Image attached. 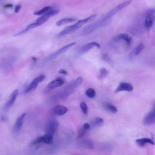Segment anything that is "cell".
Listing matches in <instances>:
<instances>
[{"label":"cell","mask_w":155,"mask_h":155,"mask_svg":"<svg viewBox=\"0 0 155 155\" xmlns=\"http://www.w3.org/2000/svg\"><path fill=\"white\" fill-rule=\"evenodd\" d=\"M83 81V78L81 76L78 77L74 82V87H76L79 86L81 84Z\"/></svg>","instance_id":"30"},{"label":"cell","mask_w":155,"mask_h":155,"mask_svg":"<svg viewBox=\"0 0 155 155\" xmlns=\"http://www.w3.org/2000/svg\"><path fill=\"white\" fill-rule=\"evenodd\" d=\"M76 44V42H73L68 44L62 47L55 52L50 54L45 59L43 62V64H45L60 55L66 52L71 47L75 45Z\"/></svg>","instance_id":"3"},{"label":"cell","mask_w":155,"mask_h":155,"mask_svg":"<svg viewBox=\"0 0 155 155\" xmlns=\"http://www.w3.org/2000/svg\"><path fill=\"white\" fill-rule=\"evenodd\" d=\"M83 127L86 130H88L91 128L90 125L88 123H85L83 125Z\"/></svg>","instance_id":"31"},{"label":"cell","mask_w":155,"mask_h":155,"mask_svg":"<svg viewBox=\"0 0 155 155\" xmlns=\"http://www.w3.org/2000/svg\"><path fill=\"white\" fill-rule=\"evenodd\" d=\"M96 16V14L92 15L85 18L79 20L72 25L67 26L57 35V38H60L73 32L84 24L93 20Z\"/></svg>","instance_id":"2"},{"label":"cell","mask_w":155,"mask_h":155,"mask_svg":"<svg viewBox=\"0 0 155 155\" xmlns=\"http://www.w3.org/2000/svg\"><path fill=\"white\" fill-rule=\"evenodd\" d=\"M108 74L107 70L105 68H101L99 70V74L98 76V79H102L105 78Z\"/></svg>","instance_id":"22"},{"label":"cell","mask_w":155,"mask_h":155,"mask_svg":"<svg viewBox=\"0 0 155 155\" xmlns=\"http://www.w3.org/2000/svg\"><path fill=\"white\" fill-rule=\"evenodd\" d=\"M53 9L54 8L50 6H46L40 10L35 12L34 14L37 15H43Z\"/></svg>","instance_id":"21"},{"label":"cell","mask_w":155,"mask_h":155,"mask_svg":"<svg viewBox=\"0 0 155 155\" xmlns=\"http://www.w3.org/2000/svg\"><path fill=\"white\" fill-rule=\"evenodd\" d=\"M21 8V6L19 4L16 5L15 7V11L16 13H18L20 11Z\"/></svg>","instance_id":"32"},{"label":"cell","mask_w":155,"mask_h":155,"mask_svg":"<svg viewBox=\"0 0 155 155\" xmlns=\"http://www.w3.org/2000/svg\"><path fill=\"white\" fill-rule=\"evenodd\" d=\"M18 94V90L17 89L14 90L11 94L4 106L3 110L4 111H7L10 108L15 102Z\"/></svg>","instance_id":"8"},{"label":"cell","mask_w":155,"mask_h":155,"mask_svg":"<svg viewBox=\"0 0 155 155\" xmlns=\"http://www.w3.org/2000/svg\"><path fill=\"white\" fill-rule=\"evenodd\" d=\"M45 77V75L43 74H41L35 77L25 89L24 93H27L34 91L38 84L44 80Z\"/></svg>","instance_id":"4"},{"label":"cell","mask_w":155,"mask_h":155,"mask_svg":"<svg viewBox=\"0 0 155 155\" xmlns=\"http://www.w3.org/2000/svg\"><path fill=\"white\" fill-rule=\"evenodd\" d=\"M16 59V58L14 56L10 57L5 59L2 64V69L6 70L10 68L15 61Z\"/></svg>","instance_id":"15"},{"label":"cell","mask_w":155,"mask_h":155,"mask_svg":"<svg viewBox=\"0 0 155 155\" xmlns=\"http://www.w3.org/2000/svg\"><path fill=\"white\" fill-rule=\"evenodd\" d=\"M68 111L66 107L62 105H57L54 107L53 109L54 113L56 115L61 116L65 114Z\"/></svg>","instance_id":"16"},{"label":"cell","mask_w":155,"mask_h":155,"mask_svg":"<svg viewBox=\"0 0 155 155\" xmlns=\"http://www.w3.org/2000/svg\"><path fill=\"white\" fill-rule=\"evenodd\" d=\"M26 114L23 113L17 118L13 128V132L17 133L21 130L23 126Z\"/></svg>","instance_id":"10"},{"label":"cell","mask_w":155,"mask_h":155,"mask_svg":"<svg viewBox=\"0 0 155 155\" xmlns=\"http://www.w3.org/2000/svg\"><path fill=\"white\" fill-rule=\"evenodd\" d=\"M121 40L125 41L128 45H129L131 41V38L127 33L120 34L114 38V40L116 42H117Z\"/></svg>","instance_id":"17"},{"label":"cell","mask_w":155,"mask_h":155,"mask_svg":"<svg viewBox=\"0 0 155 155\" xmlns=\"http://www.w3.org/2000/svg\"><path fill=\"white\" fill-rule=\"evenodd\" d=\"M59 12L58 9H53L43 15L36 20V23L39 26L45 22L49 18L58 14Z\"/></svg>","instance_id":"6"},{"label":"cell","mask_w":155,"mask_h":155,"mask_svg":"<svg viewBox=\"0 0 155 155\" xmlns=\"http://www.w3.org/2000/svg\"><path fill=\"white\" fill-rule=\"evenodd\" d=\"M104 122L103 119L100 117L96 118L93 121V124L95 126H98L101 125Z\"/></svg>","instance_id":"24"},{"label":"cell","mask_w":155,"mask_h":155,"mask_svg":"<svg viewBox=\"0 0 155 155\" xmlns=\"http://www.w3.org/2000/svg\"><path fill=\"white\" fill-rule=\"evenodd\" d=\"M143 124L145 125H149L155 123V106L144 118Z\"/></svg>","instance_id":"11"},{"label":"cell","mask_w":155,"mask_h":155,"mask_svg":"<svg viewBox=\"0 0 155 155\" xmlns=\"http://www.w3.org/2000/svg\"><path fill=\"white\" fill-rule=\"evenodd\" d=\"M80 107L83 113L85 115L88 113V107L86 104L84 102H81L80 105Z\"/></svg>","instance_id":"28"},{"label":"cell","mask_w":155,"mask_h":155,"mask_svg":"<svg viewBox=\"0 0 155 155\" xmlns=\"http://www.w3.org/2000/svg\"><path fill=\"white\" fill-rule=\"evenodd\" d=\"M59 126L58 122L55 120L49 121L46 124L45 128L46 134L53 135L57 130Z\"/></svg>","instance_id":"7"},{"label":"cell","mask_w":155,"mask_h":155,"mask_svg":"<svg viewBox=\"0 0 155 155\" xmlns=\"http://www.w3.org/2000/svg\"><path fill=\"white\" fill-rule=\"evenodd\" d=\"M105 107L108 110L112 113H115L117 111V108L116 107L110 104H106Z\"/></svg>","instance_id":"23"},{"label":"cell","mask_w":155,"mask_h":155,"mask_svg":"<svg viewBox=\"0 0 155 155\" xmlns=\"http://www.w3.org/2000/svg\"><path fill=\"white\" fill-rule=\"evenodd\" d=\"M102 59L104 61L111 64H113V62L112 59L109 55L106 53H105L102 55Z\"/></svg>","instance_id":"26"},{"label":"cell","mask_w":155,"mask_h":155,"mask_svg":"<svg viewBox=\"0 0 155 155\" xmlns=\"http://www.w3.org/2000/svg\"><path fill=\"white\" fill-rule=\"evenodd\" d=\"M58 73L59 74L64 75H66L67 74V71L65 70L62 69H60L58 71Z\"/></svg>","instance_id":"33"},{"label":"cell","mask_w":155,"mask_h":155,"mask_svg":"<svg viewBox=\"0 0 155 155\" xmlns=\"http://www.w3.org/2000/svg\"><path fill=\"white\" fill-rule=\"evenodd\" d=\"M95 47L98 48L100 47V45L97 42L93 41L83 46L80 49L79 53L80 54L84 53Z\"/></svg>","instance_id":"14"},{"label":"cell","mask_w":155,"mask_h":155,"mask_svg":"<svg viewBox=\"0 0 155 155\" xmlns=\"http://www.w3.org/2000/svg\"><path fill=\"white\" fill-rule=\"evenodd\" d=\"M132 2V0H128L115 6L110 11L102 18L85 27L82 30V34L87 35L97 28L105 26L108 23L113 16L131 3Z\"/></svg>","instance_id":"1"},{"label":"cell","mask_w":155,"mask_h":155,"mask_svg":"<svg viewBox=\"0 0 155 155\" xmlns=\"http://www.w3.org/2000/svg\"><path fill=\"white\" fill-rule=\"evenodd\" d=\"M144 45L142 43H140L134 50L135 55H137L139 54L144 49Z\"/></svg>","instance_id":"27"},{"label":"cell","mask_w":155,"mask_h":155,"mask_svg":"<svg viewBox=\"0 0 155 155\" xmlns=\"http://www.w3.org/2000/svg\"><path fill=\"white\" fill-rule=\"evenodd\" d=\"M155 20V12L153 11L149 12L144 21L145 28L147 29H150L152 27Z\"/></svg>","instance_id":"12"},{"label":"cell","mask_w":155,"mask_h":155,"mask_svg":"<svg viewBox=\"0 0 155 155\" xmlns=\"http://www.w3.org/2000/svg\"><path fill=\"white\" fill-rule=\"evenodd\" d=\"M77 20V19L75 18L66 17L57 21L56 23V25L58 26H60L67 23L75 21Z\"/></svg>","instance_id":"19"},{"label":"cell","mask_w":155,"mask_h":155,"mask_svg":"<svg viewBox=\"0 0 155 155\" xmlns=\"http://www.w3.org/2000/svg\"><path fill=\"white\" fill-rule=\"evenodd\" d=\"M53 135L46 134H45L38 137L33 142V143L35 144L39 143H44L47 144H51L53 141Z\"/></svg>","instance_id":"9"},{"label":"cell","mask_w":155,"mask_h":155,"mask_svg":"<svg viewBox=\"0 0 155 155\" xmlns=\"http://www.w3.org/2000/svg\"><path fill=\"white\" fill-rule=\"evenodd\" d=\"M87 96L91 98L94 97L96 95V92L94 89L92 88H89L86 91Z\"/></svg>","instance_id":"25"},{"label":"cell","mask_w":155,"mask_h":155,"mask_svg":"<svg viewBox=\"0 0 155 155\" xmlns=\"http://www.w3.org/2000/svg\"><path fill=\"white\" fill-rule=\"evenodd\" d=\"M133 90L132 85L130 83L123 82L120 83L115 91L116 93L122 91H131Z\"/></svg>","instance_id":"13"},{"label":"cell","mask_w":155,"mask_h":155,"mask_svg":"<svg viewBox=\"0 0 155 155\" xmlns=\"http://www.w3.org/2000/svg\"><path fill=\"white\" fill-rule=\"evenodd\" d=\"M87 131L83 127L81 128L78 131V138L79 139L82 137L84 135Z\"/></svg>","instance_id":"29"},{"label":"cell","mask_w":155,"mask_h":155,"mask_svg":"<svg viewBox=\"0 0 155 155\" xmlns=\"http://www.w3.org/2000/svg\"><path fill=\"white\" fill-rule=\"evenodd\" d=\"M64 80L62 78H58L50 82L44 90L45 92H48L52 89L61 86L64 84Z\"/></svg>","instance_id":"5"},{"label":"cell","mask_w":155,"mask_h":155,"mask_svg":"<svg viewBox=\"0 0 155 155\" xmlns=\"http://www.w3.org/2000/svg\"><path fill=\"white\" fill-rule=\"evenodd\" d=\"M38 26L36 22L31 23L28 25L26 28L21 31L16 33L15 36H18L22 35L32 29Z\"/></svg>","instance_id":"20"},{"label":"cell","mask_w":155,"mask_h":155,"mask_svg":"<svg viewBox=\"0 0 155 155\" xmlns=\"http://www.w3.org/2000/svg\"><path fill=\"white\" fill-rule=\"evenodd\" d=\"M13 5L11 3H8L4 5L3 6V8H12Z\"/></svg>","instance_id":"34"},{"label":"cell","mask_w":155,"mask_h":155,"mask_svg":"<svg viewBox=\"0 0 155 155\" xmlns=\"http://www.w3.org/2000/svg\"><path fill=\"white\" fill-rule=\"evenodd\" d=\"M137 144L140 147H143L147 143L154 145L155 143L151 139L147 138H143L137 139L136 140Z\"/></svg>","instance_id":"18"}]
</instances>
